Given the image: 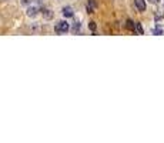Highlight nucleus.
<instances>
[{
	"mask_svg": "<svg viewBox=\"0 0 164 143\" xmlns=\"http://www.w3.org/2000/svg\"><path fill=\"white\" fill-rule=\"evenodd\" d=\"M39 2H40V3H43V2H46V0H39Z\"/></svg>",
	"mask_w": 164,
	"mask_h": 143,
	"instance_id": "obj_14",
	"label": "nucleus"
},
{
	"mask_svg": "<svg viewBox=\"0 0 164 143\" xmlns=\"http://www.w3.org/2000/svg\"><path fill=\"white\" fill-rule=\"evenodd\" d=\"M80 29H82L80 23H78V22H74V23H73V26L70 27V32H71V33H78V32H80Z\"/></svg>",
	"mask_w": 164,
	"mask_h": 143,
	"instance_id": "obj_7",
	"label": "nucleus"
},
{
	"mask_svg": "<svg viewBox=\"0 0 164 143\" xmlns=\"http://www.w3.org/2000/svg\"><path fill=\"white\" fill-rule=\"evenodd\" d=\"M89 27L90 29H91V30H96V23H94V22H90V24H89Z\"/></svg>",
	"mask_w": 164,
	"mask_h": 143,
	"instance_id": "obj_12",
	"label": "nucleus"
},
{
	"mask_svg": "<svg viewBox=\"0 0 164 143\" xmlns=\"http://www.w3.org/2000/svg\"><path fill=\"white\" fill-rule=\"evenodd\" d=\"M153 33H154V35H163V29H161V27H154V30H153Z\"/></svg>",
	"mask_w": 164,
	"mask_h": 143,
	"instance_id": "obj_10",
	"label": "nucleus"
},
{
	"mask_svg": "<svg viewBox=\"0 0 164 143\" xmlns=\"http://www.w3.org/2000/svg\"><path fill=\"white\" fill-rule=\"evenodd\" d=\"M150 3H158V2H160V0H149Z\"/></svg>",
	"mask_w": 164,
	"mask_h": 143,
	"instance_id": "obj_13",
	"label": "nucleus"
},
{
	"mask_svg": "<svg viewBox=\"0 0 164 143\" xmlns=\"http://www.w3.org/2000/svg\"><path fill=\"white\" fill-rule=\"evenodd\" d=\"M40 13V9L36 6V4H30V6H27L26 7V16L27 17H30V19H34V17H37Z\"/></svg>",
	"mask_w": 164,
	"mask_h": 143,
	"instance_id": "obj_2",
	"label": "nucleus"
},
{
	"mask_svg": "<svg viewBox=\"0 0 164 143\" xmlns=\"http://www.w3.org/2000/svg\"><path fill=\"white\" fill-rule=\"evenodd\" d=\"M136 32L138 33V35H143L144 32H143V27H141L140 23H136Z\"/></svg>",
	"mask_w": 164,
	"mask_h": 143,
	"instance_id": "obj_9",
	"label": "nucleus"
},
{
	"mask_svg": "<svg viewBox=\"0 0 164 143\" xmlns=\"http://www.w3.org/2000/svg\"><path fill=\"white\" fill-rule=\"evenodd\" d=\"M134 6L137 7L138 12H144L146 7H147V3H146V0H134Z\"/></svg>",
	"mask_w": 164,
	"mask_h": 143,
	"instance_id": "obj_5",
	"label": "nucleus"
},
{
	"mask_svg": "<svg viewBox=\"0 0 164 143\" xmlns=\"http://www.w3.org/2000/svg\"><path fill=\"white\" fill-rule=\"evenodd\" d=\"M62 16L64 19H69V17H73L74 16V10L70 7V6H64L62 9Z\"/></svg>",
	"mask_w": 164,
	"mask_h": 143,
	"instance_id": "obj_3",
	"label": "nucleus"
},
{
	"mask_svg": "<svg viewBox=\"0 0 164 143\" xmlns=\"http://www.w3.org/2000/svg\"><path fill=\"white\" fill-rule=\"evenodd\" d=\"M126 26H127L129 30H136V23H134L133 20H127V22H126Z\"/></svg>",
	"mask_w": 164,
	"mask_h": 143,
	"instance_id": "obj_8",
	"label": "nucleus"
},
{
	"mask_svg": "<svg viewBox=\"0 0 164 143\" xmlns=\"http://www.w3.org/2000/svg\"><path fill=\"white\" fill-rule=\"evenodd\" d=\"M54 32L57 35H66L70 32V23L67 22V19H63V20H59L54 26Z\"/></svg>",
	"mask_w": 164,
	"mask_h": 143,
	"instance_id": "obj_1",
	"label": "nucleus"
},
{
	"mask_svg": "<svg viewBox=\"0 0 164 143\" xmlns=\"http://www.w3.org/2000/svg\"><path fill=\"white\" fill-rule=\"evenodd\" d=\"M94 10H96V2H94V0H89V2H87V12L93 13Z\"/></svg>",
	"mask_w": 164,
	"mask_h": 143,
	"instance_id": "obj_6",
	"label": "nucleus"
},
{
	"mask_svg": "<svg viewBox=\"0 0 164 143\" xmlns=\"http://www.w3.org/2000/svg\"><path fill=\"white\" fill-rule=\"evenodd\" d=\"M20 4L24 6V7H27V6H30V4H31V0H20Z\"/></svg>",
	"mask_w": 164,
	"mask_h": 143,
	"instance_id": "obj_11",
	"label": "nucleus"
},
{
	"mask_svg": "<svg viewBox=\"0 0 164 143\" xmlns=\"http://www.w3.org/2000/svg\"><path fill=\"white\" fill-rule=\"evenodd\" d=\"M42 16H43V19H46V20H51L54 17V12H53L51 9H43V10H42Z\"/></svg>",
	"mask_w": 164,
	"mask_h": 143,
	"instance_id": "obj_4",
	"label": "nucleus"
}]
</instances>
